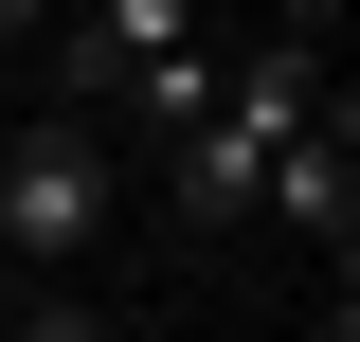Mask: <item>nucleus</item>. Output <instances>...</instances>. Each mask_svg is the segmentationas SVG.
Here are the masks:
<instances>
[{
	"label": "nucleus",
	"mask_w": 360,
	"mask_h": 342,
	"mask_svg": "<svg viewBox=\"0 0 360 342\" xmlns=\"http://www.w3.org/2000/svg\"><path fill=\"white\" fill-rule=\"evenodd\" d=\"M18 342H108V324H90V306H37V324H18Z\"/></svg>",
	"instance_id": "423d86ee"
},
{
	"label": "nucleus",
	"mask_w": 360,
	"mask_h": 342,
	"mask_svg": "<svg viewBox=\"0 0 360 342\" xmlns=\"http://www.w3.org/2000/svg\"><path fill=\"white\" fill-rule=\"evenodd\" d=\"M144 54H180V0H108V18H72V37H37V72H54V90L90 108V90H127Z\"/></svg>",
	"instance_id": "7ed1b4c3"
},
{
	"label": "nucleus",
	"mask_w": 360,
	"mask_h": 342,
	"mask_svg": "<svg viewBox=\"0 0 360 342\" xmlns=\"http://www.w3.org/2000/svg\"><path fill=\"white\" fill-rule=\"evenodd\" d=\"M0 54H18V0H0Z\"/></svg>",
	"instance_id": "6e6552de"
},
{
	"label": "nucleus",
	"mask_w": 360,
	"mask_h": 342,
	"mask_svg": "<svg viewBox=\"0 0 360 342\" xmlns=\"http://www.w3.org/2000/svg\"><path fill=\"white\" fill-rule=\"evenodd\" d=\"M252 216H288V234H307V253L342 270V234H360V180H342V127H307V144H288V163L252 180Z\"/></svg>",
	"instance_id": "20e7f679"
},
{
	"label": "nucleus",
	"mask_w": 360,
	"mask_h": 342,
	"mask_svg": "<svg viewBox=\"0 0 360 342\" xmlns=\"http://www.w3.org/2000/svg\"><path fill=\"white\" fill-rule=\"evenodd\" d=\"M108 234V163H90V127H18L0 144V253H90Z\"/></svg>",
	"instance_id": "f03ea898"
},
{
	"label": "nucleus",
	"mask_w": 360,
	"mask_h": 342,
	"mask_svg": "<svg viewBox=\"0 0 360 342\" xmlns=\"http://www.w3.org/2000/svg\"><path fill=\"white\" fill-rule=\"evenodd\" d=\"M307 90H324V18H288L252 72H217V127L180 144V216H198V234H217V216H252V180L307 144Z\"/></svg>",
	"instance_id": "f257e3e1"
},
{
	"label": "nucleus",
	"mask_w": 360,
	"mask_h": 342,
	"mask_svg": "<svg viewBox=\"0 0 360 342\" xmlns=\"http://www.w3.org/2000/svg\"><path fill=\"white\" fill-rule=\"evenodd\" d=\"M307 342H360V306H342V289H324V324H307Z\"/></svg>",
	"instance_id": "0eeeda50"
},
{
	"label": "nucleus",
	"mask_w": 360,
	"mask_h": 342,
	"mask_svg": "<svg viewBox=\"0 0 360 342\" xmlns=\"http://www.w3.org/2000/svg\"><path fill=\"white\" fill-rule=\"evenodd\" d=\"M127 108H144L162 144H198V127H217V54H198V37H180V54H144V72H127Z\"/></svg>",
	"instance_id": "39448f33"
}]
</instances>
